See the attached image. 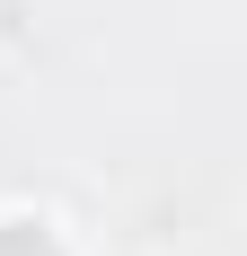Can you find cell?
<instances>
[{
  "instance_id": "obj_1",
  "label": "cell",
  "mask_w": 247,
  "mask_h": 256,
  "mask_svg": "<svg viewBox=\"0 0 247 256\" xmlns=\"http://www.w3.org/2000/svg\"><path fill=\"white\" fill-rule=\"evenodd\" d=\"M0 256H62V248H53L44 230H26V221H9V230H0Z\"/></svg>"
}]
</instances>
